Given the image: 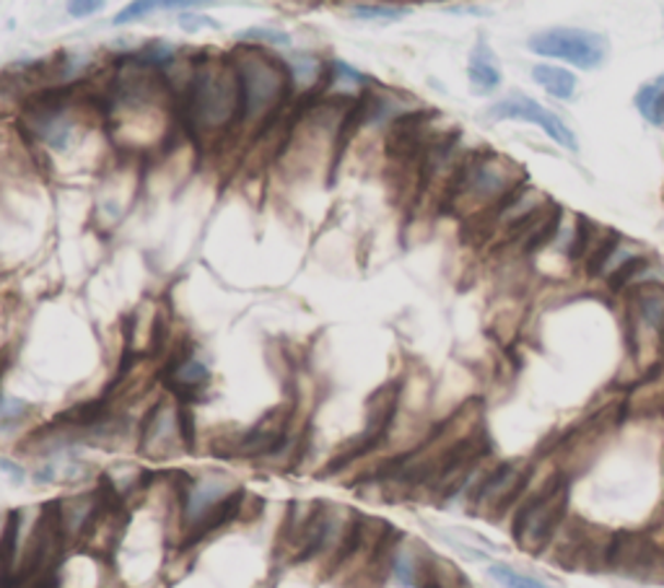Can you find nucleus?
<instances>
[{
	"instance_id": "423d86ee",
	"label": "nucleus",
	"mask_w": 664,
	"mask_h": 588,
	"mask_svg": "<svg viewBox=\"0 0 664 588\" xmlns=\"http://www.w3.org/2000/svg\"><path fill=\"white\" fill-rule=\"evenodd\" d=\"M532 467L527 461H501L488 469H481L477 482L467 488L470 514L501 518L509 508H517L524 493L530 490Z\"/></svg>"
},
{
	"instance_id": "2eb2a0df",
	"label": "nucleus",
	"mask_w": 664,
	"mask_h": 588,
	"mask_svg": "<svg viewBox=\"0 0 664 588\" xmlns=\"http://www.w3.org/2000/svg\"><path fill=\"white\" fill-rule=\"evenodd\" d=\"M37 415L32 403L21 397H0V431H19L32 423Z\"/></svg>"
},
{
	"instance_id": "4468645a",
	"label": "nucleus",
	"mask_w": 664,
	"mask_h": 588,
	"mask_svg": "<svg viewBox=\"0 0 664 588\" xmlns=\"http://www.w3.org/2000/svg\"><path fill=\"white\" fill-rule=\"evenodd\" d=\"M488 578L501 588H558V586H553L550 580L537 578V576H532V573L519 571L509 563H490L488 565Z\"/></svg>"
},
{
	"instance_id": "f8f14e48",
	"label": "nucleus",
	"mask_w": 664,
	"mask_h": 588,
	"mask_svg": "<svg viewBox=\"0 0 664 588\" xmlns=\"http://www.w3.org/2000/svg\"><path fill=\"white\" fill-rule=\"evenodd\" d=\"M633 104L649 124L664 128V73L656 75L654 81L643 83L639 92H636Z\"/></svg>"
},
{
	"instance_id": "9b49d317",
	"label": "nucleus",
	"mask_w": 664,
	"mask_h": 588,
	"mask_svg": "<svg viewBox=\"0 0 664 588\" xmlns=\"http://www.w3.org/2000/svg\"><path fill=\"white\" fill-rule=\"evenodd\" d=\"M467 79L475 94L488 96L501 86V65H498L494 50H490L488 39L481 37L475 41L473 55L467 62Z\"/></svg>"
},
{
	"instance_id": "f3484780",
	"label": "nucleus",
	"mask_w": 664,
	"mask_h": 588,
	"mask_svg": "<svg viewBox=\"0 0 664 588\" xmlns=\"http://www.w3.org/2000/svg\"><path fill=\"white\" fill-rule=\"evenodd\" d=\"M237 41L260 47H290L288 34L281 29H270V26H249V29H241L237 32Z\"/></svg>"
},
{
	"instance_id": "ddd939ff",
	"label": "nucleus",
	"mask_w": 664,
	"mask_h": 588,
	"mask_svg": "<svg viewBox=\"0 0 664 588\" xmlns=\"http://www.w3.org/2000/svg\"><path fill=\"white\" fill-rule=\"evenodd\" d=\"M532 79H535L537 86H543L545 92L556 99L569 101L577 94V75L571 71H564V68L556 65H535L532 68Z\"/></svg>"
},
{
	"instance_id": "1a4fd4ad",
	"label": "nucleus",
	"mask_w": 664,
	"mask_h": 588,
	"mask_svg": "<svg viewBox=\"0 0 664 588\" xmlns=\"http://www.w3.org/2000/svg\"><path fill=\"white\" fill-rule=\"evenodd\" d=\"M607 571L636 580H654L664 571V548L652 531H618L610 539Z\"/></svg>"
},
{
	"instance_id": "412c9836",
	"label": "nucleus",
	"mask_w": 664,
	"mask_h": 588,
	"mask_svg": "<svg viewBox=\"0 0 664 588\" xmlns=\"http://www.w3.org/2000/svg\"><path fill=\"white\" fill-rule=\"evenodd\" d=\"M0 475H5L13 485H24L26 482V469L16 465V461L5 459V456H0Z\"/></svg>"
},
{
	"instance_id": "39448f33",
	"label": "nucleus",
	"mask_w": 664,
	"mask_h": 588,
	"mask_svg": "<svg viewBox=\"0 0 664 588\" xmlns=\"http://www.w3.org/2000/svg\"><path fill=\"white\" fill-rule=\"evenodd\" d=\"M566 518H569V477L556 469L543 485L530 488L517 503L511 537L522 552L540 555L550 548Z\"/></svg>"
},
{
	"instance_id": "a211bd4d",
	"label": "nucleus",
	"mask_w": 664,
	"mask_h": 588,
	"mask_svg": "<svg viewBox=\"0 0 664 588\" xmlns=\"http://www.w3.org/2000/svg\"><path fill=\"white\" fill-rule=\"evenodd\" d=\"M158 11V3L154 0H138V3L124 5L120 13H115L112 16V26H124V24H133V21H141L149 16V13Z\"/></svg>"
},
{
	"instance_id": "7ed1b4c3",
	"label": "nucleus",
	"mask_w": 664,
	"mask_h": 588,
	"mask_svg": "<svg viewBox=\"0 0 664 588\" xmlns=\"http://www.w3.org/2000/svg\"><path fill=\"white\" fill-rule=\"evenodd\" d=\"M524 187V169L509 156L490 151H467L456 158L441 195L439 213H454L465 220L494 211L503 197Z\"/></svg>"
},
{
	"instance_id": "9d476101",
	"label": "nucleus",
	"mask_w": 664,
	"mask_h": 588,
	"mask_svg": "<svg viewBox=\"0 0 664 588\" xmlns=\"http://www.w3.org/2000/svg\"><path fill=\"white\" fill-rule=\"evenodd\" d=\"M486 117H488V122L522 120V122L540 124V128L548 133L550 141L564 145V148L571 151V154H577V151H579V141H577V135H573V130L569 128V124L560 120L556 112L540 107L537 101H532L530 96H524V94H511V96H507V99L496 101L494 107H488Z\"/></svg>"
},
{
	"instance_id": "dca6fc26",
	"label": "nucleus",
	"mask_w": 664,
	"mask_h": 588,
	"mask_svg": "<svg viewBox=\"0 0 664 588\" xmlns=\"http://www.w3.org/2000/svg\"><path fill=\"white\" fill-rule=\"evenodd\" d=\"M348 9L353 19L374 21V24H394V21L405 19L407 13H411L407 5H394V3H353Z\"/></svg>"
},
{
	"instance_id": "6e6552de",
	"label": "nucleus",
	"mask_w": 664,
	"mask_h": 588,
	"mask_svg": "<svg viewBox=\"0 0 664 588\" xmlns=\"http://www.w3.org/2000/svg\"><path fill=\"white\" fill-rule=\"evenodd\" d=\"M138 452L145 459L154 461H166L175 459L179 454H187L182 428H179V403L171 394H164L145 412L141 425H138Z\"/></svg>"
},
{
	"instance_id": "f257e3e1",
	"label": "nucleus",
	"mask_w": 664,
	"mask_h": 588,
	"mask_svg": "<svg viewBox=\"0 0 664 588\" xmlns=\"http://www.w3.org/2000/svg\"><path fill=\"white\" fill-rule=\"evenodd\" d=\"M177 120L198 148L237 137L239 86L228 52H198L185 92L177 96Z\"/></svg>"
},
{
	"instance_id": "f03ea898",
	"label": "nucleus",
	"mask_w": 664,
	"mask_h": 588,
	"mask_svg": "<svg viewBox=\"0 0 664 588\" xmlns=\"http://www.w3.org/2000/svg\"><path fill=\"white\" fill-rule=\"evenodd\" d=\"M239 86L237 137H254L275 128L296 104L288 62L260 45H241L228 52Z\"/></svg>"
},
{
	"instance_id": "20e7f679",
	"label": "nucleus",
	"mask_w": 664,
	"mask_h": 588,
	"mask_svg": "<svg viewBox=\"0 0 664 588\" xmlns=\"http://www.w3.org/2000/svg\"><path fill=\"white\" fill-rule=\"evenodd\" d=\"M622 332L628 356L639 365L643 382L664 373V286L636 283L626 290Z\"/></svg>"
},
{
	"instance_id": "0eeeda50",
	"label": "nucleus",
	"mask_w": 664,
	"mask_h": 588,
	"mask_svg": "<svg viewBox=\"0 0 664 588\" xmlns=\"http://www.w3.org/2000/svg\"><path fill=\"white\" fill-rule=\"evenodd\" d=\"M527 47L543 58H558L571 62L573 68L581 71H594L610 55V41L605 34L571 29V26H556V29H545L532 34Z\"/></svg>"
},
{
	"instance_id": "6ab92c4d",
	"label": "nucleus",
	"mask_w": 664,
	"mask_h": 588,
	"mask_svg": "<svg viewBox=\"0 0 664 588\" xmlns=\"http://www.w3.org/2000/svg\"><path fill=\"white\" fill-rule=\"evenodd\" d=\"M177 26L185 32H200V29H221V24L216 19H211L208 13H195V11H185L177 16Z\"/></svg>"
},
{
	"instance_id": "aec40b11",
	"label": "nucleus",
	"mask_w": 664,
	"mask_h": 588,
	"mask_svg": "<svg viewBox=\"0 0 664 588\" xmlns=\"http://www.w3.org/2000/svg\"><path fill=\"white\" fill-rule=\"evenodd\" d=\"M104 9L102 0H73V3H68V13H71L73 19H88L94 16V13H99Z\"/></svg>"
}]
</instances>
